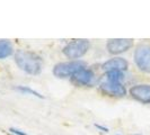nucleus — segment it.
I'll list each match as a JSON object with an SVG mask.
<instances>
[{"label":"nucleus","instance_id":"obj_3","mask_svg":"<svg viewBox=\"0 0 150 135\" xmlns=\"http://www.w3.org/2000/svg\"><path fill=\"white\" fill-rule=\"evenodd\" d=\"M89 41H87V39H75V41L68 43L63 47L62 52L68 59H71V61H75L83 58V55L87 53V51L89 50Z\"/></svg>","mask_w":150,"mask_h":135},{"label":"nucleus","instance_id":"obj_11","mask_svg":"<svg viewBox=\"0 0 150 135\" xmlns=\"http://www.w3.org/2000/svg\"><path fill=\"white\" fill-rule=\"evenodd\" d=\"M106 79L110 82H121L123 79V72L121 71H108L106 72Z\"/></svg>","mask_w":150,"mask_h":135},{"label":"nucleus","instance_id":"obj_8","mask_svg":"<svg viewBox=\"0 0 150 135\" xmlns=\"http://www.w3.org/2000/svg\"><path fill=\"white\" fill-rule=\"evenodd\" d=\"M70 80L76 86H88L94 80V72L90 69L85 68L72 75L70 78Z\"/></svg>","mask_w":150,"mask_h":135},{"label":"nucleus","instance_id":"obj_9","mask_svg":"<svg viewBox=\"0 0 150 135\" xmlns=\"http://www.w3.org/2000/svg\"><path fill=\"white\" fill-rule=\"evenodd\" d=\"M129 67L128 61L123 58H114L111 60L106 61L103 64V70H105L106 72L108 71H121L123 72L124 70H127Z\"/></svg>","mask_w":150,"mask_h":135},{"label":"nucleus","instance_id":"obj_10","mask_svg":"<svg viewBox=\"0 0 150 135\" xmlns=\"http://www.w3.org/2000/svg\"><path fill=\"white\" fill-rule=\"evenodd\" d=\"M14 53L11 42L7 39H0V59H6Z\"/></svg>","mask_w":150,"mask_h":135},{"label":"nucleus","instance_id":"obj_5","mask_svg":"<svg viewBox=\"0 0 150 135\" xmlns=\"http://www.w3.org/2000/svg\"><path fill=\"white\" fill-rule=\"evenodd\" d=\"M132 46H133V39L131 38H114L107 42L106 49L108 53L116 55V54L127 52Z\"/></svg>","mask_w":150,"mask_h":135},{"label":"nucleus","instance_id":"obj_2","mask_svg":"<svg viewBox=\"0 0 150 135\" xmlns=\"http://www.w3.org/2000/svg\"><path fill=\"white\" fill-rule=\"evenodd\" d=\"M85 68H86V63L79 60L62 62V63H58L55 67L53 68V75L57 78H60V79L71 78L78 71L83 70Z\"/></svg>","mask_w":150,"mask_h":135},{"label":"nucleus","instance_id":"obj_4","mask_svg":"<svg viewBox=\"0 0 150 135\" xmlns=\"http://www.w3.org/2000/svg\"><path fill=\"white\" fill-rule=\"evenodd\" d=\"M134 62L141 71L150 73V46L140 44L134 51Z\"/></svg>","mask_w":150,"mask_h":135},{"label":"nucleus","instance_id":"obj_12","mask_svg":"<svg viewBox=\"0 0 150 135\" xmlns=\"http://www.w3.org/2000/svg\"><path fill=\"white\" fill-rule=\"evenodd\" d=\"M16 90L17 91H21V92H24V94H27V95H32V96H35L38 98H43V96L41 94H38V91L33 90L30 87H25V86H19V87H16Z\"/></svg>","mask_w":150,"mask_h":135},{"label":"nucleus","instance_id":"obj_7","mask_svg":"<svg viewBox=\"0 0 150 135\" xmlns=\"http://www.w3.org/2000/svg\"><path fill=\"white\" fill-rule=\"evenodd\" d=\"M130 95L134 98L135 100L149 104L150 103V86L149 84H137L130 89Z\"/></svg>","mask_w":150,"mask_h":135},{"label":"nucleus","instance_id":"obj_13","mask_svg":"<svg viewBox=\"0 0 150 135\" xmlns=\"http://www.w3.org/2000/svg\"><path fill=\"white\" fill-rule=\"evenodd\" d=\"M11 133H14V134L16 135H28V134H26L25 132H23V131H21V129H17V128H14V127H11L10 129H9Z\"/></svg>","mask_w":150,"mask_h":135},{"label":"nucleus","instance_id":"obj_1","mask_svg":"<svg viewBox=\"0 0 150 135\" xmlns=\"http://www.w3.org/2000/svg\"><path fill=\"white\" fill-rule=\"evenodd\" d=\"M15 62L21 70L28 75H40L43 68V60L35 52L18 50L15 53Z\"/></svg>","mask_w":150,"mask_h":135},{"label":"nucleus","instance_id":"obj_6","mask_svg":"<svg viewBox=\"0 0 150 135\" xmlns=\"http://www.w3.org/2000/svg\"><path fill=\"white\" fill-rule=\"evenodd\" d=\"M100 91L105 95L113 96V97H123L127 95V89L121 82H110L105 81L99 87Z\"/></svg>","mask_w":150,"mask_h":135}]
</instances>
